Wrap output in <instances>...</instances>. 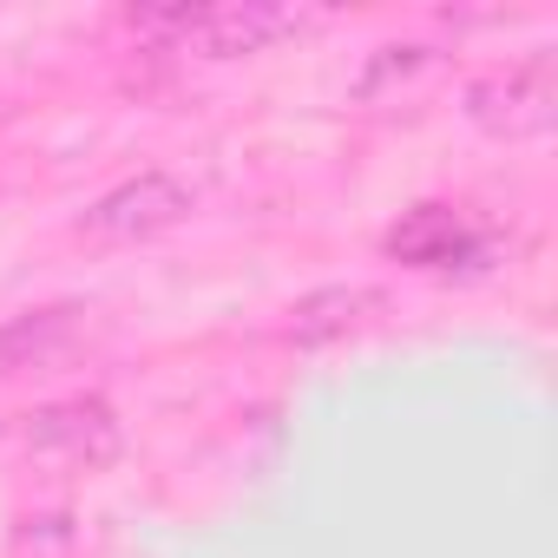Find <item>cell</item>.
Masks as SVG:
<instances>
[{"label": "cell", "mask_w": 558, "mask_h": 558, "mask_svg": "<svg viewBox=\"0 0 558 558\" xmlns=\"http://www.w3.org/2000/svg\"><path fill=\"white\" fill-rule=\"evenodd\" d=\"M191 204H197L191 184H178V178H165V171H145V178L106 191V197L80 217V230H86V236H106V243H145V236L184 223Z\"/></svg>", "instance_id": "cell-4"}, {"label": "cell", "mask_w": 558, "mask_h": 558, "mask_svg": "<svg viewBox=\"0 0 558 558\" xmlns=\"http://www.w3.org/2000/svg\"><path fill=\"white\" fill-rule=\"evenodd\" d=\"M138 34H165L171 47H197L204 60H243L276 40L310 27L303 8H276V0H217V8H132L125 14Z\"/></svg>", "instance_id": "cell-1"}, {"label": "cell", "mask_w": 558, "mask_h": 558, "mask_svg": "<svg viewBox=\"0 0 558 558\" xmlns=\"http://www.w3.org/2000/svg\"><path fill=\"white\" fill-rule=\"evenodd\" d=\"M368 316H381V290H362V283H329V290H310V296L290 310L283 336H290L296 349H323V342L355 336Z\"/></svg>", "instance_id": "cell-7"}, {"label": "cell", "mask_w": 558, "mask_h": 558, "mask_svg": "<svg viewBox=\"0 0 558 558\" xmlns=\"http://www.w3.org/2000/svg\"><path fill=\"white\" fill-rule=\"evenodd\" d=\"M381 243H388L395 263H414V269H453V263L480 256V236L466 230V217L453 204H414Z\"/></svg>", "instance_id": "cell-6"}, {"label": "cell", "mask_w": 558, "mask_h": 558, "mask_svg": "<svg viewBox=\"0 0 558 558\" xmlns=\"http://www.w3.org/2000/svg\"><path fill=\"white\" fill-rule=\"evenodd\" d=\"M86 316L93 310H80V303H47V310H27V316H8V323H0V381L27 375V368L34 375L40 368H60L80 349Z\"/></svg>", "instance_id": "cell-5"}, {"label": "cell", "mask_w": 558, "mask_h": 558, "mask_svg": "<svg viewBox=\"0 0 558 558\" xmlns=\"http://www.w3.org/2000/svg\"><path fill=\"white\" fill-rule=\"evenodd\" d=\"M466 119L493 138H538L558 119V80L551 60H519L506 73H486L466 86Z\"/></svg>", "instance_id": "cell-2"}, {"label": "cell", "mask_w": 558, "mask_h": 558, "mask_svg": "<svg viewBox=\"0 0 558 558\" xmlns=\"http://www.w3.org/2000/svg\"><path fill=\"white\" fill-rule=\"evenodd\" d=\"M21 440L40 453V460H60V466H112L125 434H119V414L99 401V395H73V401H53L40 414H27Z\"/></svg>", "instance_id": "cell-3"}]
</instances>
